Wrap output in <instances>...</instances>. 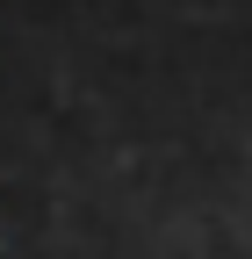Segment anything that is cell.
I'll return each mask as SVG.
<instances>
[]
</instances>
